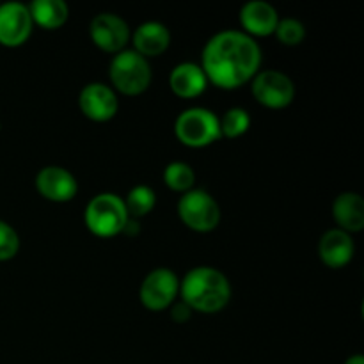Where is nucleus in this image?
<instances>
[{
	"label": "nucleus",
	"instance_id": "nucleus-1",
	"mask_svg": "<svg viewBox=\"0 0 364 364\" xmlns=\"http://www.w3.org/2000/svg\"><path fill=\"white\" fill-rule=\"evenodd\" d=\"M262 66V48L242 31H223L206 41L201 70L219 89H238L251 82Z\"/></svg>",
	"mask_w": 364,
	"mask_h": 364
},
{
	"label": "nucleus",
	"instance_id": "nucleus-2",
	"mask_svg": "<svg viewBox=\"0 0 364 364\" xmlns=\"http://www.w3.org/2000/svg\"><path fill=\"white\" fill-rule=\"evenodd\" d=\"M180 297L192 311L219 313L231 299L230 281L213 267H196L181 279Z\"/></svg>",
	"mask_w": 364,
	"mask_h": 364
},
{
	"label": "nucleus",
	"instance_id": "nucleus-3",
	"mask_svg": "<svg viewBox=\"0 0 364 364\" xmlns=\"http://www.w3.org/2000/svg\"><path fill=\"white\" fill-rule=\"evenodd\" d=\"M128 219L130 217L124 208V201L112 192L95 196L84 212L85 226L100 238H112L123 233Z\"/></svg>",
	"mask_w": 364,
	"mask_h": 364
},
{
	"label": "nucleus",
	"instance_id": "nucleus-4",
	"mask_svg": "<svg viewBox=\"0 0 364 364\" xmlns=\"http://www.w3.org/2000/svg\"><path fill=\"white\" fill-rule=\"evenodd\" d=\"M109 78L116 91L124 96H137L148 91L153 73L146 57L139 55L135 50H123L110 60Z\"/></svg>",
	"mask_w": 364,
	"mask_h": 364
},
{
	"label": "nucleus",
	"instance_id": "nucleus-5",
	"mask_svg": "<svg viewBox=\"0 0 364 364\" xmlns=\"http://www.w3.org/2000/svg\"><path fill=\"white\" fill-rule=\"evenodd\" d=\"M174 135L187 148H206L220 139L219 117L208 109L192 107L176 117Z\"/></svg>",
	"mask_w": 364,
	"mask_h": 364
},
{
	"label": "nucleus",
	"instance_id": "nucleus-6",
	"mask_svg": "<svg viewBox=\"0 0 364 364\" xmlns=\"http://www.w3.org/2000/svg\"><path fill=\"white\" fill-rule=\"evenodd\" d=\"M178 217L188 230L196 233H210L219 226L220 208L208 192L192 188L181 196L178 203Z\"/></svg>",
	"mask_w": 364,
	"mask_h": 364
},
{
	"label": "nucleus",
	"instance_id": "nucleus-7",
	"mask_svg": "<svg viewBox=\"0 0 364 364\" xmlns=\"http://www.w3.org/2000/svg\"><path fill=\"white\" fill-rule=\"evenodd\" d=\"M252 96L267 109H287L295 100V84L288 75L277 70L258 71L252 78Z\"/></svg>",
	"mask_w": 364,
	"mask_h": 364
},
{
	"label": "nucleus",
	"instance_id": "nucleus-8",
	"mask_svg": "<svg viewBox=\"0 0 364 364\" xmlns=\"http://www.w3.org/2000/svg\"><path fill=\"white\" fill-rule=\"evenodd\" d=\"M180 294V279L171 269H155L144 277L139 290L142 306L149 311L169 308Z\"/></svg>",
	"mask_w": 364,
	"mask_h": 364
},
{
	"label": "nucleus",
	"instance_id": "nucleus-9",
	"mask_svg": "<svg viewBox=\"0 0 364 364\" xmlns=\"http://www.w3.org/2000/svg\"><path fill=\"white\" fill-rule=\"evenodd\" d=\"M89 36L100 50L107 53L123 52L130 41V27L121 16L114 13H100L89 25Z\"/></svg>",
	"mask_w": 364,
	"mask_h": 364
},
{
	"label": "nucleus",
	"instance_id": "nucleus-10",
	"mask_svg": "<svg viewBox=\"0 0 364 364\" xmlns=\"http://www.w3.org/2000/svg\"><path fill=\"white\" fill-rule=\"evenodd\" d=\"M32 21L28 7L20 2L0 4V45L16 48L31 38Z\"/></svg>",
	"mask_w": 364,
	"mask_h": 364
},
{
	"label": "nucleus",
	"instance_id": "nucleus-11",
	"mask_svg": "<svg viewBox=\"0 0 364 364\" xmlns=\"http://www.w3.org/2000/svg\"><path fill=\"white\" fill-rule=\"evenodd\" d=\"M78 107L87 119L95 123H105L117 114L119 102L112 87L102 82L87 84L78 95Z\"/></svg>",
	"mask_w": 364,
	"mask_h": 364
},
{
	"label": "nucleus",
	"instance_id": "nucleus-12",
	"mask_svg": "<svg viewBox=\"0 0 364 364\" xmlns=\"http://www.w3.org/2000/svg\"><path fill=\"white\" fill-rule=\"evenodd\" d=\"M36 188L52 203H68L77 196L78 183L73 174L59 166H46L36 176Z\"/></svg>",
	"mask_w": 364,
	"mask_h": 364
},
{
	"label": "nucleus",
	"instance_id": "nucleus-13",
	"mask_svg": "<svg viewBox=\"0 0 364 364\" xmlns=\"http://www.w3.org/2000/svg\"><path fill=\"white\" fill-rule=\"evenodd\" d=\"M240 23L244 32L251 38H265L276 32L279 14L272 4L265 0H251L240 11Z\"/></svg>",
	"mask_w": 364,
	"mask_h": 364
},
{
	"label": "nucleus",
	"instance_id": "nucleus-14",
	"mask_svg": "<svg viewBox=\"0 0 364 364\" xmlns=\"http://www.w3.org/2000/svg\"><path fill=\"white\" fill-rule=\"evenodd\" d=\"M355 252L352 235L341 230H329L322 235L318 242V256L329 269H343L352 262Z\"/></svg>",
	"mask_w": 364,
	"mask_h": 364
},
{
	"label": "nucleus",
	"instance_id": "nucleus-15",
	"mask_svg": "<svg viewBox=\"0 0 364 364\" xmlns=\"http://www.w3.org/2000/svg\"><path fill=\"white\" fill-rule=\"evenodd\" d=\"M171 91L183 100L198 98L205 92L208 80H206L205 71L199 64L194 63H181L173 68L169 77Z\"/></svg>",
	"mask_w": 364,
	"mask_h": 364
},
{
	"label": "nucleus",
	"instance_id": "nucleus-16",
	"mask_svg": "<svg viewBox=\"0 0 364 364\" xmlns=\"http://www.w3.org/2000/svg\"><path fill=\"white\" fill-rule=\"evenodd\" d=\"M134 50L142 57L162 55L171 45V32L160 21H146L139 25L137 31L132 36Z\"/></svg>",
	"mask_w": 364,
	"mask_h": 364
},
{
	"label": "nucleus",
	"instance_id": "nucleus-17",
	"mask_svg": "<svg viewBox=\"0 0 364 364\" xmlns=\"http://www.w3.org/2000/svg\"><path fill=\"white\" fill-rule=\"evenodd\" d=\"M333 217L345 233H359L364 228V201L355 192H343L333 203Z\"/></svg>",
	"mask_w": 364,
	"mask_h": 364
},
{
	"label": "nucleus",
	"instance_id": "nucleus-18",
	"mask_svg": "<svg viewBox=\"0 0 364 364\" xmlns=\"http://www.w3.org/2000/svg\"><path fill=\"white\" fill-rule=\"evenodd\" d=\"M27 7L32 21L46 31L63 27L70 16V7L63 0H34Z\"/></svg>",
	"mask_w": 364,
	"mask_h": 364
},
{
	"label": "nucleus",
	"instance_id": "nucleus-19",
	"mask_svg": "<svg viewBox=\"0 0 364 364\" xmlns=\"http://www.w3.org/2000/svg\"><path fill=\"white\" fill-rule=\"evenodd\" d=\"M123 201L128 217L130 219H141V217H146L149 212H153L156 205V196L155 191L149 188L148 185H135Z\"/></svg>",
	"mask_w": 364,
	"mask_h": 364
},
{
	"label": "nucleus",
	"instance_id": "nucleus-20",
	"mask_svg": "<svg viewBox=\"0 0 364 364\" xmlns=\"http://www.w3.org/2000/svg\"><path fill=\"white\" fill-rule=\"evenodd\" d=\"M164 181H166V185L171 191L185 194V192L194 188L196 173L188 164L171 162L169 166L164 169Z\"/></svg>",
	"mask_w": 364,
	"mask_h": 364
},
{
	"label": "nucleus",
	"instance_id": "nucleus-21",
	"mask_svg": "<svg viewBox=\"0 0 364 364\" xmlns=\"http://www.w3.org/2000/svg\"><path fill=\"white\" fill-rule=\"evenodd\" d=\"M219 124L220 137L224 135L228 139H237L242 137L249 130V127H251V116L247 114V110L240 109V107H233L223 117H219Z\"/></svg>",
	"mask_w": 364,
	"mask_h": 364
},
{
	"label": "nucleus",
	"instance_id": "nucleus-22",
	"mask_svg": "<svg viewBox=\"0 0 364 364\" xmlns=\"http://www.w3.org/2000/svg\"><path fill=\"white\" fill-rule=\"evenodd\" d=\"M279 43H283L284 46H297L304 41L306 38V27L302 25V21L295 20V18H283L277 23L276 32Z\"/></svg>",
	"mask_w": 364,
	"mask_h": 364
},
{
	"label": "nucleus",
	"instance_id": "nucleus-23",
	"mask_svg": "<svg viewBox=\"0 0 364 364\" xmlns=\"http://www.w3.org/2000/svg\"><path fill=\"white\" fill-rule=\"evenodd\" d=\"M20 251V237L11 224L0 220V262H9Z\"/></svg>",
	"mask_w": 364,
	"mask_h": 364
},
{
	"label": "nucleus",
	"instance_id": "nucleus-24",
	"mask_svg": "<svg viewBox=\"0 0 364 364\" xmlns=\"http://www.w3.org/2000/svg\"><path fill=\"white\" fill-rule=\"evenodd\" d=\"M191 316H192V309L188 308L183 301L176 302V304L173 306V309H171V318L178 323H185Z\"/></svg>",
	"mask_w": 364,
	"mask_h": 364
},
{
	"label": "nucleus",
	"instance_id": "nucleus-25",
	"mask_svg": "<svg viewBox=\"0 0 364 364\" xmlns=\"http://www.w3.org/2000/svg\"><path fill=\"white\" fill-rule=\"evenodd\" d=\"M345 364H364V358L361 354H355L352 355V358H348L347 361H345Z\"/></svg>",
	"mask_w": 364,
	"mask_h": 364
}]
</instances>
